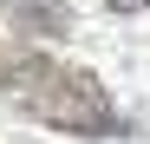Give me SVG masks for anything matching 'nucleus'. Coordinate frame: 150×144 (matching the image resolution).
Returning <instances> with one entry per match:
<instances>
[{
	"instance_id": "f257e3e1",
	"label": "nucleus",
	"mask_w": 150,
	"mask_h": 144,
	"mask_svg": "<svg viewBox=\"0 0 150 144\" xmlns=\"http://www.w3.org/2000/svg\"><path fill=\"white\" fill-rule=\"evenodd\" d=\"M0 98H13L26 118H39V125H52L65 138H117L124 131V118L111 105V92L98 85V72L59 66V59L33 53V46H13L0 59Z\"/></svg>"
},
{
	"instance_id": "f03ea898",
	"label": "nucleus",
	"mask_w": 150,
	"mask_h": 144,
	"mask_svg": "<svg viewBox=\"0 0 150 144\" xmlns=\"http://www.w3.org/2000/svg\"><path fill=\"white\" fill-rule=\"evenodd\" d=\"M7 26L26 39H65L72 33V7L65 0H7Z\"/></svg>"
},
{
	"instance_id": "7ed1b4c3",
	"label": "nucleus",
	"mask_w": 150,
	"mask_h": 144,
	"mask_svg": "<svg viewBox=\"0 0 150 144\" xmlns=\"http://www.w3.org/2000/svg\"><path fill=\"white\" fill-rule=\"evenodd\" d=\"M105 7H111V13H144L150 0H105Z\"/></svg>"
}]
</instances>
